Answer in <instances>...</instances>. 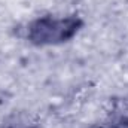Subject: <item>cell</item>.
<instances>
[{
	"mask_svg": "<svg viewBox=\"0 0 128 128\" xmlns=\"http://www.w3.org/2000/svg\"><path fill=\"white\" fill-rule=\"evenodd\" d=\"M79 21L70 18H45L39 20L32 27V39L37 43L63 42L73 36L78 30Z\"/></svg>",
	"mask_w": 128,
	"mask_h": 128,
	"instance_id": "obj_1",
	"label": "cell"
}]
</instances>
